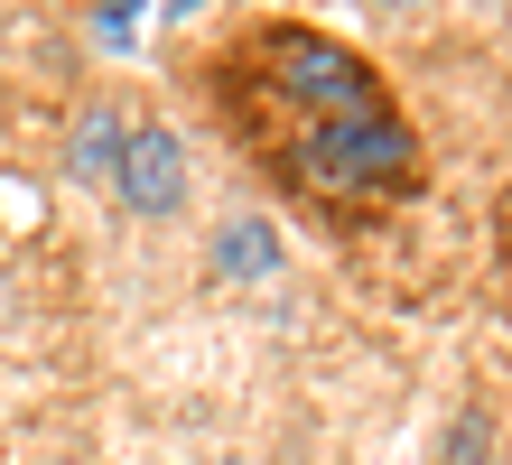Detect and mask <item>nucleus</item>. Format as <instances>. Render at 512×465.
I'll list each match as a JSON object with an SVG mask.
<instances>
[{
  "label": "nucleus",
  "mask_w": 512,
  "mask_h": 465,
  "mask_svg": "<svg viewBox=\"0 0 512 465\" xmlns=\"http://www.w3.org/2000/svg\"><path fill=\"white\" fill-rule=\"evenodd\" d=\"M261 159L298 196L354 214V205H382V196H401L419 177V140H410V121L391 103H373V112H336V121H298V131L261 140Z\"/></svg>",
  "instance_id": "1"
},
{
  "label": "nucleus",
  "mask_w": 512,
  "mask_h": 465,
  "mask_svg": "<svg viewBox=\"0 0 512 465\" xmlns=\"http://www.w3.org/2000/svg\"><path fill=\"white\" fill-rule=\"evenodd\" d=\"M112 196L131 214H177L187 205V149H177V131H159V121L122 131V149H112Z\"/></svg>",
  "instance_id": "2"
},
{
  "label": "nucleus",
  "mask_w": 512,
  "mask_h": 465,
  "mask_svg": "<svg viewBox=\"0 0 512 465\" xmlns=\"http://www.w3.org/2000/svg\"><path fill=\"white\" fill-rule=\"evenodd\" d=\"M270 270H280V233H270L261 214L215 233V279H270Z\"/></svg>",
  "instance_id": "3"
},
{
  "label": "nucleus",
  "mask_w": 512,
  "mask_h": 465,
  "mask_svg": "<svg viewBox=\"0 0 512 465\" xmlns=\"http://www.w3.org/2000/svg\"><path fill=\"white\" fill-rule=\"evenodd\" d=\"M112 149H122V112L94 103L84 112V140H75V177H112Z\"/></svg>",
  "instance_id": "4"
},
{
  "label": "nucleus",
  "mask_w": 512,
  "mask_h": 465,
  "mask_svg": "<svg viewBox=\"0 0 512 465\" xmlns=\"http://www.w3.org/2000/svg\"><path fill=\"white\" fill-rule=\"evenodd\" d=\"M475 438H485V428H475V419H457V438L438 447V465H485V447H475Z\"/></svg>",
  "instance_id": "5"
},
{
  "label": "nucleus",
  "mask_w": 512,
  "mask_h": 465,
  "mask_svg": "<svg viewBox=\"0 0 512 465\" xmlns=\"http://www.w3.org/2000/svg\"><path fill=\"white\" fill-rule=\"evenodd\" d=\"M391 10H419V0H391Z\"/></svg>",
  "instance_id": "6"
}]
</instances>
